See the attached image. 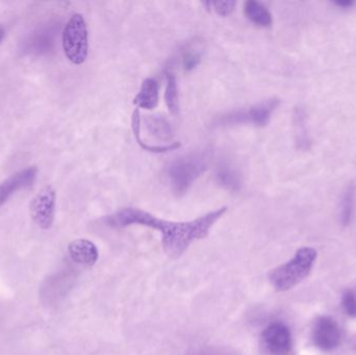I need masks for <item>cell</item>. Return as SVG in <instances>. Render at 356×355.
Masks as SVG:
<instances>
[{
  "instance_id": "1",
  "label": "cell",
  "mask_w": 356,
  "mask_h": 355,
  "mask_svg": "<svg viewBox=\"0 0 356 355\" xmlns=\"http://www.w3.org/2000/svg\"><path fill=\"white\" fill-rule=\"evenodd\" d=\"M226 206L207 213L188 222H175L158 218L150 213L136 208H125L106 217V224L112 227L142 225L161 231L165 254L173 260L179 258L188 249L193 242L205 239L209 231L219 219L227 212Z\"/></svg>"
},
{
  "instance_id": "2",
  "label": "cell",
  "mask_w": 356,
  "mask_h": 355,
  "mask_svg": "<svg viewBox=\"0 0 356 355\" xmlns=\"http://www.w3.org/2000/svg\"><path fill=\"white\" fill-rule=\"evenodd\" d=\"M316 258L317 251L314 248H300L292 260L272 270L269 275L270 283L276 291H289L309 276Z\"/></svg>"
},
{
  "instance_id": "3",
  "label": "cell",
  "mask_w": 356,
  "mask_h": 355,
  "mask_svg": "<svg viewBox=\"0 0 356 355\" xmlns=\"http://www.w3.org/2000/svg\"><path fill=\"white\" fill-rule=\"evenodd\" d=\"M207 152H192L173 160L167 169V177L173 194L177 197L184 196L194 181L207 170Z\"/></svg>"
},
{
  "instance_id": "4",
  "label": "cell",
  "mask_w": 356,
  "mask_h": 355,
  "mask_svg": "<svg viewBox=\"0 0 356 355\" xmlns=\"http://www.w3.org/2000/svg\"><path fill=\"white\" fill-rule=\"evenodd\" d=\"M63 49L67 58L74 65L86 62L89 52L88 28L85 18L81 14L70 17L63 31Z\"/></svg>"
},
{
  "instance_id": "5",
  "label": "cell",
  "mask_w": 356,
  "mask_h": 355,
  "mask_svg": "<svg viewBox=\"0 0 356 355\" xmlns=\"http://www.w3.org/2000/svg\"><path fill=\"white\" fill-rule=\"evenodd\" d=\"M280 106V99L270 98L249 108L236 110L222 115L213 122V127L232 126L238 124H252L264 127L270 122L272 114Z\"/></svg>"
},
{
  "instance_id": "6",
  "label": "cell",
  "mask_w": 356,
  "mask_h": 355,
  "mask_svg": "<svg viewBox=\"0 0 356 355\" xmlns=\"http://www.w3.org/2000/svg\"><path fill=\"white\" fill-rule=\"evenodd\" d=\"M56 199L54 188L46 185L31 200L29 206L31 217L40 229H49L54 224Z\"/></svg>"
},
{
  "instance_id": "7",
  "label": "cell",
  "mask_w": 356,
  "mask_h": 355,
  "mask_svg": "<svg viewBox=\"0 0 356 355\" xmlns=\"http://www.w3.org/2000/svg\"><path fill=\"white\" fill-rule=\"evenodd\" d=\"M261 346L266 354L288 355L292 348L290 329L284 323H272L261 333Z\"/></svg>"
},
{
  "instance_id": "8",
  "label": "cell",
  "mask_w": 356,
  "mask_h": 355,
  "mask_svg": "<svg viewBox=\"0 0 356 355\" xmlns=\"http://www.w3.org/2000/svg\"><path fill=\"white\" fill-rule=\"evenodd\" d=\"M312 339L316 347L323 352H332L340 346L342 333L334 319L321 316L314 323Z\"/></svg>"
},
{
  "instance_id": "9",
  "label": "cell",
  "mask_w": 356,
  "mask_h": 355,
  "mask_svg": "<svg viewBox=\"0 0 356 355\" xmlns=\"http://www.w3.org/2000/svg\"><path fill=\"white\" fill-rule=\"evenodd\" d=\"M58 27L56 24L42 25L33 31L24 41L22 42L23 53L29 56H43L48 53L56 43Z\"/></svg>"
},
{
  "instance_id": "10",
  "label": "cell",
  "mask_w": 356,
  "mask_h": 355,
  "mask_svg": "<svg viewBox=\"0 0 356 355\" xmlns=\"http://www.w3.org/2000/svg\"><path fill=\"white\" fill-rule=\"evenodd\" d=\"M35 167L23 169L0 183V208L17 192L31 187L37 179Z\"/></svg>"
},
{
  "instance_id": "11",
  "label": "cell",
  "mask_w": 356,
  "mask_h": 355,
  "mask_svg": "<svg viewBox=\"0 0 356 355\" xmlns=\"http://www.w3.org/2000/svg\"><path fill=\"white\" fill-rule=\"evenodd\" d=\"M68 254L71 260L79 265L92 267L99 258L97 246L87 239H77L68 246Z\"/></svg>"
},
{
  "instance_id": "12",
  "label": "cell",
  "mask_w": 356,
  "mask_h": 355,
  "mask_svg": "<svg viewBox=\"0 0 356 355\" xmlns=\"http://www.w3.org/2000/svg\"><path fill=\"white\" fill-rule=\"evenodd\" d=\"M160 101V85L154 79H146L139 93L134 98V104L144 110H154Z\"/></svg>"
},
{
  "instance_id": "13",
  "label": "cell",
  "mask_w": 356,
  "mask_h": 355,
  "mask_svg": "<svg viewBox=\"0 0 356 355\" xmlns=\"http://www.w3.org/2000/svg\"><path fill=\"white\" fill-rule=\"evenodd\" d=\"M216 181L224 189L230 192H238L243 187L242 177L236 168L229 164L219 165L216 169Z\"/></svg>"
},
{
  "instance_id": "14",
  "label": "cell",
  "mask_w": 356,
  "mask_h": 355,
  "mask_svg": "<svg viewBox=\"0 0 356 355\" xmlns=\"http://www.w3.org/2000/svg\"><path fill=\"white\" fill-rule=\"evenodd\" d=\"M131 129H133V133L135 135L136 140H137V143L141 146L142 149L146 150V151L154 152V154H165V152L177 149L181 146L178 142L167 146H152L144 143L141 140V114H140L139 108H135L133 116H131Z\"/></svg>"
},
{
  "instance_id": "15",
  "label": "cell",
  "mask_w": 356,
  "mask_h": 355,
  "mask_svg": "<svg viewBox=\"0 0 356 355\" xmlns=\"http://www.w3.org/2000/svg\"><path fill=\"white\" fill-rule=\"evenodd\" d=\"M245 15L253 24L261 27H269L272 24V15L264 4L255 0H249L245 3Z\"/></svg>"
},
{
  "instance_id": "16",
  "label": "cell",
  "mask_w": 356,
  "mask_h": 355,
  "mask_svg": "<svg viewBox=\"0 0 356 355\" xmlns=\"http://www.w3.org/2000/svg\"><path fill=\"white\" fill-rule=\"evenodd\" d=\"M145 124L148 131L158 139L169 141L173 138V129L170 123L163 116H146Z\"/></svg>"
},
{
  "instance_id": "17",
  "label": "cell",
  "mask_w": 356,
  "mask_h": 355,
  "mask_svg": "<svg viewBox=\"0 0 356 355\" xmlns=\"http://www.w3.org/2000/svg\"><path fill=\"white\" fill-rule=\"evenodd\" d=\"M165 101L171 114L177 115L179 113V92L177 76L171 71L166 72V90H165Z\"/></svg>"
},
{
  "instance_id": "18",
  "label": "cell",
  "mask_w": 356,
  "mask_h": 355,
  "mask_svg": "<svg viewBox=\"0 0 356 355\" xmlns=\"http://www.w3.org/2000/svg\"><path fill=\"white\" fill-rule=\"evenodd\" d=\"M356 188L355 185H349L343 194L341 200V221L343 224L348 225L353 220L355 213Z\"/></svg>"
},
{
  "instance_id": "19",
  "label": "cell",
  "mask_w": 356,
  "mask_h": 355,
  "mask_svg": "<svg viewBox=\"0 0 356 355\" xmlns=\"http://www.w3.org/2000/svg\"><path fill=\"white\" fill-rule=\"evenodd\" d=\"M295 124L297 127V143L299 147L307 149L309 148V138L307 131V123H305V113L302 108H297L295 112Z\"/></svg>"
},
{
  "instance_id": "20",
  "label": "cell",
  "mask_w": 356,
  "mask_h": 355,
  "mask_svg": "<svg viewBox=\"0 0 356 355\" xmlns=\"http://www.w3.org/2000/svg\"><path fill=\"white\" fill-rule=\"evenodd\" d=\"M202 52L193 45L188 46L182 53V68L184 71H192L200 64Z\"/></svg>"
},
{
  "instance_id": "21",
  "label": "cell",
  "mask_w": 356,
  "mask_h": 355,
  "mask_svg": "<svg viewBox=\"0 0 356 355\" xmlns=\"http://www.w3.org/2000/svg\"><path fill=\"white\" fill-rule=\"evenodd\" d=\"M342 306L348 316L356 318V290H347L343 294Z\"/></svg>"
},
{
  "instance_id": "22",
  "label": "cell",
  "mask_w": 356,
  "mask_h": 355,
  "mask_svg": "<svg viewBox=\"0 0 356 355\" xmlns=\"http://www.w3.org/2000/svg\"><path fill=\"white\" fill-rule=\"evenodd\" d=\"M236 1H211V6L218 15L227 17L232 14L236 8Z\"/></svg>"
},
{
  "instance_id": "23",
  "label": "cell",
  "mask_w": 356,
  "mask_h": 355,
  "mask_svg": "<svg viewBox=\"0 0 356 355\" xmlns=\"http://www.w3.org/2000/svg\"><path fill=\"white\" fill-rule=\"evenodd\" d=\"M337 6H340V8H351V6L355 4V2L353 0H338V1L334 2Z\"/></svg>"
},
{
  "instance_id": "24",
  "label": "cell",
  "mask_w": 356,
  "mask_h": 355,
  "mask_svg": "<svg viewBox=\"0 0 356 355\" xmlns=\"http://www.w3.org/2000/svg\"><path fill=\"white\" fill-rule=\"evenodd\" d=\"M4 37V28L2 25H0V43H1L2 39Z\"/></svg>"
}]
</instances>
